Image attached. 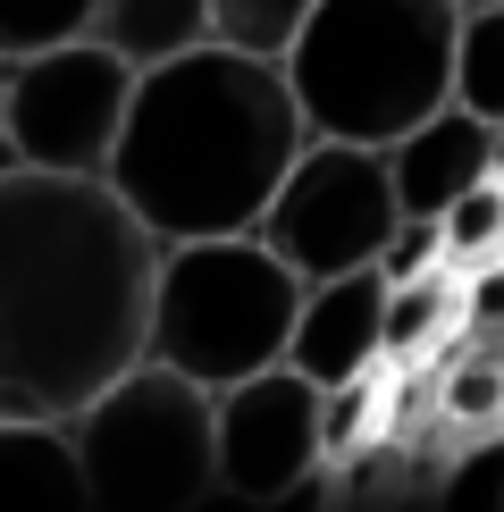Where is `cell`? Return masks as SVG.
I'll use <instances>...</instances> for the list:
<instances>
[{"mask_svg": "<svg viewBox=\"0 0 504 512\" xmlns=\"http://www.w3.org/2000/svg\"><path fill=\"white\" fill-rule=\"evenodd\" d=\"M160 236L110 177L0 168V420H76L152 336Z\"/></svg>", "mask_w": 504, "mask_h": 512, "instance_id": "obj_1", "label": "cell"}, {"mask_svg": "<svg viewBox=\"0 0 504 512\" xmlns=\"http://www.w3.org/2000/svg\"><path fill=\"white\" fill-rule=\"evenodd\" d=\"M303 143L311 126L278 59L236 51V42H194L177 59L135 68V101H126L118 152L101 177L160 244L244 236V227H261Z\"/></svg>", "mask_w": 504, "mask_h": 512, "instance_id": "obj_2", "label": "cell"}, {"mask_svg": "<svg viewBox=\"0 0 504 512\" xmlns=\"http://www.w3.org/2000/svg\"><path fill=\"white\" fill-rule=\"evenodd\" d=\"M462 0H320L286 42V84L311 135L395 143L454 101Z\"/></svg>", "mask_w": 504, "mask_h": 512, "instance_id": "obj_3", "label": "cell"}, {"mask_svg": "<svg viewBox=\"0 0 504 512\" xmlns=\"http://www.w3.org/2000/svg\"><path fill=\"white\" fill-rule=\"evenodd\" d=\"M294 303H303V277L261 244V227L160 244L152 336H143V353L168 361V370H185V378H202V387L219 395V387H236V378L269 370V361H286Z\"/></svg>", "mask_w": 504, "mask_h": 512, "instance_id": "obj_4", "label": "cell"}, {"mask_svg": "<svg viewBox=\"0 0 504 512\" xmlns=\"http://www.w3.org/2000/svg\"><path fill=\"white\" fill-rule=\"evenodd\" d=\"M68 429L84 487L110 512H194L219 496V395L152 353L126 361Z\"/></svg>", "mask_w": 504, "mask_h": 512, "instance_id": "obj_5", "label": "cell"}, {"mask_svg": "<svg viewBox=\"0 0 504 512\" xmlns=\"http://www.w3.org/2000/svg\"><path fill=\"white\" fill-rule=\"evenodd\" d=\"M395 219H404V202L387 177V143L311 135L261 210V244L294 277H336V269H370L387 252Z\"/></svg>", "mask_w": 504, "mask_h": 512, "instance_id": "obj_6", "label": "cell"}, {"mask_svg": "<svg viewBox=\"0 0 504 512\" xmlns=\"http://www.w3.org/2000/svg\"><path fill=\"white\" fill-rule=\"evenodd\" d=\"M126 101H135V59L110 51L101 34L42 42V51L9 59V160L26 168H68V177H101L118 152Z\"/></svg>", "mask_w": 504, "mask_h": 512, "instance_id": "obj_7", "label": "cell"}, {"mask_svg": "<svg viewBox=\"0 0 504 512\" xmlns=\"http://www.w3.org/2000/svg\"><path fill=\"white\" fill-rule=\"evenodd\" d=\"M219 496L311 504L328 496V387L294 361L219 387Z\"/></svg>", "mask_w": 504, "mask_h": 512, "instance_id": "obj_8", "label": "cell"}, {"mask_svg": "<svg viewBox=\"0 0 504 512\" xmlns=\"http://www.w3.org/2000/svg\"><path fill=\"white\" fill-rule=\"evenodd\" d=\"M286 361L320 387L387 370V269H336V277H303V303H294V336Z\"/></svg>", "mask_w": 504, "mask_h": 512, "instance_id": "obj_9", "label": "cell"}, {"mask_svg": "<svg viewBox=\"0 0 504 512\" xmlns=\"http://www.w3.org/2000/svg\"><path fill=\"white\" fill-rule=\"evenodd\" d=\"M387 177H395V202L420 210V219H446V202H462L479 177H496V152H488V118L446 101L420 126L387 143Z\"/></svg>", "mask_w": 504, "mask_h": 512, "instance_id": "obj_10", "label": "cell"}, {"mask_svg": "<svg viewBox=\"0 0 504 512\" xmlns=\"http://www.w3.org/2000/svg\"><path fill=\"white\" fill-rule=\"evenodd\" d=\"M76 429L68 420H0V512H84Z\"/></svg>", "mask_w": 504, "mask_h": 512, "instance_id": "obj_11", "label": "cell"}, {"mask_svg": "<svg viewBox=\"0 0 504 512\" xmlns=\"http://www.w3.org/2000/svg\"><path fill=\"white\" fill-rule=\"evenodd\" d=\"M93 34L110 51H126L135 68H152V59H177L194 42H210V0H101Z\"/></svg>", "mask_w": 504, "mask_h": 512, "instance_id": "obj_12", "label": "cell"}, {"mask_svg": "<svg viewBox=\"0 0 504 512\" xmlns=\"http://www.w3.org/2000/svg\"><path fill=\"white\" fill-rule=\"evenodd\" d=\"M454 336H462V269L387 277V361L446 353Z\"/></svg>", "mask_w": 504, "mask_h": 512, "instance_id": "obj_13", "label": "cell"}, {"mask_svg": "<svg viewBox=\"0 0 504 512\" xmlns=\"http://www.w3.org/2000/svg\"><path fill=\"white\" fill-rule=\"evenodd\" d=\"M454 101L479 118H504V0H479L454 26Z\"/></svg>", "mask_w": 504, "mask_h": 512, "instance_id": "obj_14", "label": "cell"}, {"mask_svg": "<svg viewBox=\"0 0 504 512\" xmlns=\"http://www.w3.org/2000/svg\"><path fill=\"white\" fill-rule=\"evenodd\" d=\"M446 269H488V261H504V177H479L462 202H446Z\"/></svg>", "mask_w": 504, "mask_h": 512, "instance_id": "obj_15", "label": "cell"}, {"mask_svg": "<svg viewBox=\"0 0 504 512\" xmlns=\"http://www.w3.org/2000/svg\"><path fill=\"white\" fill-rule=\"evenodd\" d=\"M320 0H210V42H236V51L286 59V42L303 34V17Z\"/></svg>", "mask_w": 504, "mask_h": 512, "instance_id": "obj_16", "label": "cell"}, {"mask_svg": "<svg viewBox=\"0 0 504 512\" xmlns=\"http://www.w3.org/2000/svg\"><path fill=\"white\" fill-rule=\"evenodd\" d=\"M101 0H0V59H26L42 42H76L93 34Z\"/></svg>", "mask_w": 504, "mask_h": 512, "instance_id": "obj_17", "label": "cell"}, {"mask_svg": "<svg viewBox=\"0 0 504 512\" xmlns=\"http://www.w3.org/2000/svg\"><path fill=\"white\" fill-rule=\"evenodd\" d=\"M378 269H387V277L446 269V227H437V219H420V210H404V219H395V236H387V252H378Z\"/></svg>", "mask_w": 504, "mask_h": 512, "instance_id": "obj_18", "label": "cell"}, {"mask_svg": "<svg viewBox=\"0 0 504 512\" xmlns=\"http://www.w3.org/2000/svg\"><path fill=\"white\" fill-rule=\"evenodd\" d=\"M462 328L471 336H504V261L462 277Z\"/></svg>", "mask_w": 504, "mask_h": 512, "instance_id": "obj_19", "label": "cell"}, {"mask_svg": "<svg viewBox=\"0 0 504 512\" xmlns=\"http://www.w3.org/2000/svg\"><path fill=\"white\" fill-rule=\"evenodd\" d=\"M0 93H9V59H0ZM0 168H9V110H0Z\"/></svg>", "mask_w": 504, "mask_h": 512, "instance_id": "obj_20", "label": "cell"}, {"mask_svg": "<svg viewBox=\"0 0 504 512\" xmlns=\"http://www.w3.org/2000/svg\"><path fill=\"white\" fill-rule=\"evenodd\" d=\"M488 152H496V177H504V118H488Z\"/></svg>", "mask_w": 504, "mask_h": 512, "instance_id": "obj_21", "label": "cell"}, {"mask_svg": "<svg viewBox=\"0 0 504 512\" xmlns=\"http://www.w3.org/2000/svg\"><path fill=\"white\" fill-rule=\"evenodd\" d=\"M462 9H479V0H462Z\"/></svg>", "mask_w": 504, "mask_h": 512, "instance_id": "obj_22", "label": "cell"}]
</instances>
